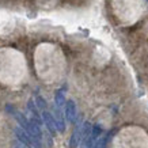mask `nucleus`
Listing matches in <instances>:
<instances>
[{"instance_id": "obj_1", "label": "nucleus", "mask_w": 148, "mask_h": 148, "mask_svg": "<svg viewBox=\"0 0 148 148\" xmlns=\"http://www.w3.org/2000/svg\"><path fill=\"white\" fill-rule=\"evenodd\" d=\"M14 132H15V136L18 137L19 141L25 144L27 148H36L33 137L29 135V133H27L26 130L23 129L22 126H21V128H15V129H14Z\"/></svg>"}, {"instance_id": "obj_5", "label": "nucleus", "mask_w": 148, "mask_h": 148, "mask_svg": "<svg viewBox=\"0 0 148 148\" xmlns=\"http://www.w3.org/2000/svg\"><path fill=\"white\" fill-rule=\"evenodd\" d=\"M54 121H56V128L60 133H63L64 130H65V122H64V117H63V113L60 110L58 106H54Z\"/></svg>"}, {"instance_id": "obj_4", "label": "nucleus", "mask_w": 148, "mask_h": 148, "mask_svg": "<svg viewBox=\"0 0 148 148\" xmlns=\"http://www.w3.org/2000/svg\"><path fill=\"white\" fill-rule=\"evenodd\" d=\"M80 140H82V125L77 124V125L75 126L73 132H72L71 139H69V148H77Z\"/></svg>"}, {"instance_id": "obj_2", "label": "nucleus", "mask_w": 148, "mask_h": 148, "mask_svg": "<svg viewBox=\"0 0 148 148\" xmlns=\"http://www.w3.org/2000/svg\"><path fill=\"white\" fill-rule=\"evenodd\" d=\"M64 113H65V118H67V121L69 124H75L76 122L77 110H76V105H75V102L72 99L65 102V110H64Z\"/></svg>"}, {"instance_id": "obj_7", "label": "nucleus", "mask_w": 148, "mask_h": 148, "mask_svg": "<svg viewBox=\"0 0 148 148\" xmlns=\"http://www.w3.org/2000/svg\"><path fill=\"white\" fill-rule=\"evenodd\" d=\"M110 136H112V132H110V133H108V135L102 136V137H99V139L95 141V144L91 148H106V144H108L109 139H110Z\"/></svg>"}, {"instance_id": "obj_10", "label": "nucleus", "mask_w": 148, "mask_h": 148, "mask_svg": "<svg viewBox=\"0 0 148 148\" xmlns=\"http://www.w3.org/2000/svg\"><path fill=\"white\" fill-rule=\"evenodd\" d=\"M15 148H26V145L23 143H15Z\"/></svg>"}, {"instance_id": "obj_8", "label": "nucleus", "mask_w": 148, "mask_h": 148, "mask_svg": "<svg viewBox=\"0 0 148 148\" xmlns=\"http://www.w3.org/2000/svg\"><path fill=\"white\" fill-rule=\"evenodd\" d=\"M65 95L61 90H57L56 91V94H54V103H56V106L58 108H63L64 105H65Z\"/></svg>"}, {"instance_id": "obj_9", "label": "nucleus", "mask_w": 148, "mask_h": 148, "mask_svg": "<svg viewBox=\"0 0 148 148\" xmlns=\"http://www.w3.org/2000/svg\"><path fill=\"white\" fill-rule=\"evenodd\" d=\"M36 102H37V106L41 109V110H45L46 109V102L44 98H41V97H37L36 98Z\"/></svg>"}, {"instance_id": "obj_3", "label": "nucleus", "mask_w": 148, "mask_h": 148, "mask_svg": "<svg viewBox=\"0 0 148 148\" xmlns=\"http://www.w3.org/2000/svg\"><path fill=\"white\" fill-rule=\"evenodd\" d=\"M42 120H44V124H45L46 129L49 132L52 136L56 135V132H57V128H56V121H54V117L50 114L49 112H46L44 110L42 112Z\"/></svg>"}, {"instance_id": "obj_6", "label": "nucleus", "mask_w": 148, "mask_h": 148, "mask_svg": "<svg viewBox=\"0 0 148 148\" xmlns=\"http://www.w3.org/2000/svg\"><path fill=\"white\" fill-rule=\"evenodd\" d=\"M37 108H38V106H37L33 101H29V103H27V109H29V112H30V114H32V120H34V121L41 126L42 124H44V120L40 117V114H38V109Z\"/></svg>"}]
</instances>
